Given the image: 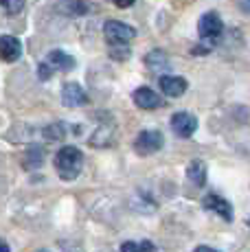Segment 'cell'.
<instances>
[{
	"instance_id": "1",
	"label": "cell",
	"mask_w": 250,
	"mask_h": 252,
	"mask_svg": "<svg viewBox=\"0 0 250 252\" xmlns=\"http://www.w3.org/2000/svg\"><path fill=\"white\" fill-rule=\"evenodd\" d=\"M84 169V154L75 145H66L55 154V171L64 182H73Z\"/></svg>"
},
{
	"instance_id": "2",
	"label": "cell",
	"mask_w": 250,
	"mask_h": 252,
	"mask_svg": "<svg viewBox=\"0 0 250 252\" xmlns=\"http://www.w3.org/2000/svg\"><path fill=\"white\" fill-rule=\"evenodd\" d=\"M103 35H105V40H108L110 46H125L127 42H132L134 37H136V31L125 22L108 20L103 24Z\"/></svg>"
},
{
	"instance_id": "3",
	"label": "cell",
	"mask_w": 250,
	"mask_h": 252,
	"mask_svg": "<svg viewBox=\"0 0 250 252\" xmlns=\"http://www.w3.org/2000/svg\"><path fill=\"white\" fill-rule=\"evenodd\" d=\"M158 149H162V134L156 129H143L134 140V152L138 156H152Z\"/></svg>"
},
{
	"instance_id": "4",
	"label": "cell",
	"mask_w": 250,
	"mask_h": 252,
	"mask_svg": "<svg viewBox=\"0 0 250 252\" xmlns=\"http://www.w3.org/2000/svg\"><path fill=\"white\" fill-rule=\"evenodd\" d=\"M198 129V119L191 112H176L171 116V132L180 138H191Z\"/></svg>"
},
{
	"instance_id": "5",
	"label": "cell",
	"mask_w": 250,
	"mask_h": 252,
	"mask_svg": "<svg viewBox=\"0 0 250 252\" xmlns=\"http://www.w3.org/2000/svg\"><path fill=\"white\" fill-rule=\"evenodd\" d=\"M198 31H200V35L204 37V40H215V37L222 35L224 22L215 11H206L204 16L200 18V22H198Z\"/></svg>"
},
{
	"instance_id": "6",
	"label": "cell",
	"mask_w": 250,
	"mask_h": 252,
	"mask_svg": "<svg viewBox=\"0 0 250 252\" xmlns=\"http://www.w3.org/2000/svg\"><path fill=\"white\" fill-rule=\"evenodd\" d=\"M62 103L66 108H81V105L88 103V94L77 81H66L64 88H62Z\"/></svg>"
},
{
	"instance_id": "7",
	"label": "cell",
	"mask_w": 250,
	"mask_h": 252,
	"mask_svg": "<svg viewBox=\"0 0 250 252\" xmlns=\"http://www.w3.org/2000/svg\"><path fill=\"white\" fill-rule=\"evenodd\" d=\"M132 101L136 103V108H141V110H158L162 103H165L156 92H154L152 88H145V86L138 88V90H134Z\"/></svg>"
},
{
	"instance_id": "8",
	"label": "cell",
	"mask_w": 250,
	"mask_h": 252,
	"mask_svg": "<svg viewBox=\"0 0 250 252\" xmlns=\"http://www.w3.org/2000/svg\"><path fill=\"white\" fill-rule=\"evenodd\" d=\"M158 86H160L162 94L167 96H182L189 88V84H187V79H182V77H174V75H160V79H158Z\"/></svg>"
},
{
	"instance_id": "9",
	"label": "cell",
	"mask_w": 250,
	"mask_h": 252,
	"mask_svg": "<svg viewBox=\"0 0 250 252\" xmlns=\"http://www.w3.org/2000/svg\"><path fill=\"white\" fill-rule=\"evenodd\" d=\"M204 208L206 211H211V213H215V215H219L224 221H233V206L228 204V202L224 200V197H219V195H215V193H211V195H206L204 197Z\"/></svg>"
},
{
	"instance_id": "10",
	"label": "cell",
	"mask_w": 250,
	"mask_h": 252,
	"mask_svg": "<svg viewBox=\"0 0 250 252\" xmlns=\"http://www.w3.org/2000/svg\"><path fill=\"white\" fill-rule=\"evenodd\" d=\"M22 55V44L13 35H0V60L2 62H18Z\"/></svg>"
},
{
	"instance_id": "11",
	"label": "cell",
	"mask_w": 250,
	"mask_h": 252,
	"mask_svg": "<svg viewBox=\"0 0 250 252\" xmlns=\"http://www.w3.org/2000/svg\"><path fill=\"white\" fill-rule=\"evenodd\" d=\"M57 11L70 18H79V16H88L93 11V4L86 2V0H60L57 2Z\"/></svg>"
},
{
	"instance_id": "12",
	"label": "cell",
	"mask_w": 250,
	"mask_h": 252,
	"mask_svg": "<svg viewBox=\"0 0 250 252\" xmlns=\"http://www.w3.org/2000/svg\"><path fill=\"white\" fill-rule=\"evenodd\" d=\"M145 66L150 68L152 72H158V75H162V72H167L171 68V62L169 57H167L165 51H160V48H154L145 55Z\"/></svg>"
},
{
	"instance_id": "13",
	"label": "cell",
	"mask_w": 250,
	"mask_h": 252,
	"mask_svg": "<svg viewBox=\"0 0 250 252\" xmlns=\"http://www.w3.org/2000/svg\"><path fill=\"white\" fill-rule=\"evenodd\" d=\"M46 66H49L51 70H62V72H68L75 68V57L66 55L64 51H51L49 57H46L44 62Z\"/></svg>"
},
{
	"instance_id": "14",
	"label": "cell",
	"mask_w": 250,
	"mask_h": 252,
	"mask_svg": "<svg viewBox=\"0 0 250 252\" xmlns=\"http://www.w3.org/2000/svg\"><path fill=\"white\" fill-rule=\"evenodd\" d=\"M187 178H189V182L195 184V187H204V182H206V164L202 160H191L189 167H187Z\"/></svg>"
},
{
	"instance_id": "15",
	"label": "cell",
	"mask_w": 250,
	"mask_h": 252,
	"mask_svg": "<svg viewBox=\"0 0 250 252\" xmlns=\"http://www.w3.org/2000/svg\"><path fill=\"white\" fill-rule=\"evenodd\" d=\"M42 162H44V149L42 147H29L27 154L22 156V167L29 169V171H33V169L42 167Z\"/></svg>"
},
{
	"instance_id": "16",
	"label": "cell",
	"mask_w": 250,
	"mask_h": 252,
	"mask_svg": "<svg viewBox=\"0 0 250 252\" xmlns=\"http://www.w3.org/2000/svg\"><path fill=\"white\" fill-rule=\"evenodd\" d=\"M114 143V127H99L97 132L93 134V138H90V145L93 147H108V145Z\"/></svg>"
},
{
	"instance_id": "17",
	"label": "cell",
	"mask_w": 250,
	"mask_h": 252,
	"mask_svg": "<svg viewBox=\"0 0 250 252\" xmlns=\"http://www.w3.org/2000/svg\"><path fill=\"white\" fill-rule=\"evenodd\" d=\"M66 132H68V125L66 123H53L44 129V136L49 140H62V138H66Z\"/></svg>"
},
{
	"instance_id": "18",
	"label": "cell",
	"mask_w": 250,
	"mask_h": 252,
	"mask_svg": "<svg viewBox=\"0 0 250 252\" xmlns=\"http://www.w3.org/2000/svg\"><path fill=\"white\" fill-rule=\"evenodd\" d=\"M27 0H0V4L4 7V11L9 13V16H16V13L22 11V7H25Z\"/></svg>"
},
{
	"instance_id": "19",
	"label": "cell",
	"mask_w": 250,
	"mask_h": 252,
	"mask_svg": "<svg viewBox=\"0 0 250 252\" xmlns=\"http://www.w3.org/2000/svg\"><path fill=\"white\" fill-rule=\"evenodd\" d=\"M110 57H114V60H127V57H129V48L112 46V48H110Z\"/></svg>"
},
{
	"instance_id": "20",
	"label": "cell",
	"mask_w": 250,
	"mask_h": 252,
	"mask_svg": "<svg viewBox=\"0 0 250 252\" xmlns=\"http://www.w3.org/2000/svg\"><path fill=\"white\" fill-rule=\"evenodd\" d=\"M121 252H138V241H123Z\"/></svg>"
},
{
	"instance_id": "21",
	"label": "cell",
	"mask_w": 250,
	"mask_h": 252,
	"mask_svg": "<svg viewBox=\"0 0 250 252\" xmlns=\"http://www.w3.org/2000/svg\"><path fill=\"white\" fill-rule=\"evenodd\" d=\"M138 252H156V246L152 241H138Z\"/></svg>"
},
{
	"instance_id": "22",
	"label": "cell",
	"mask_w": 250,
	"mask_h": 252,
	"mask_svg": "<svg viewBox=\"0 0 250 252\" xmlns=\"http://www.w3.org/2000/svg\"><path fill=\"white\" fill-rule=\"evenodd\" d=\"M37 75H40V79H49V77L53 75V70L46 64H40V68H37Z\"/></svg>"
},
{
	"instance_id": "23",
	"label": "cell",
	"mask_w": 250,
	"mask_h": 252,
	"mask_svg": "<svg viewBox=\"0 0 250 252\" xmlns=\"http://www.w3.org/2000/svg\"><path fill=\"white\" fill-rule=\"evenodd\" d=\"M112 2L117 4V7H121V9H127V7H132L136 0H112Z\"/></svg>"
},
{
	"instance_id": "24",
	"label": "cell",
	"mask_w": 250,
	"mask_h": 252,
	"mask_svg": "<svg viewBox=\"0 0 250 252\" xmlns=\"http://www.w3.org/2000/svg\"><path fill=\"white\" fill-rule=\"evenodd\" d=\"M193 252H219V250H215V248H209V246H198Z\"/></svg>"
},
{
	"instance_id": "25",
	"label": "cell",
	"mask_w": 250,
	"mask_h": 252,
	"mask_svg": "<svg viewBox=\"0 0 250 252\" xmlns=\"http://www.w3.org/2000/svg\"><path fill=\"white\" fill-rule=\"evenodd\" d=\"M0 252H9V246H7V241H2V239H0Z\"/></svg>"
},
{
	"instance_id": "26",
	"label": "cell",
	"mask_w": 250,
	"mask_h": 252,
	"mask_svg": "<svg viewBox=\"0 0 250 252\" xmlns=\"http://www.w3.org/2000/svg\"><path fill=\"white\" fill-rule=\"evenodd\" d=\"M37 252H51V250H37Z\"/></svg>"
}]
</instances>
